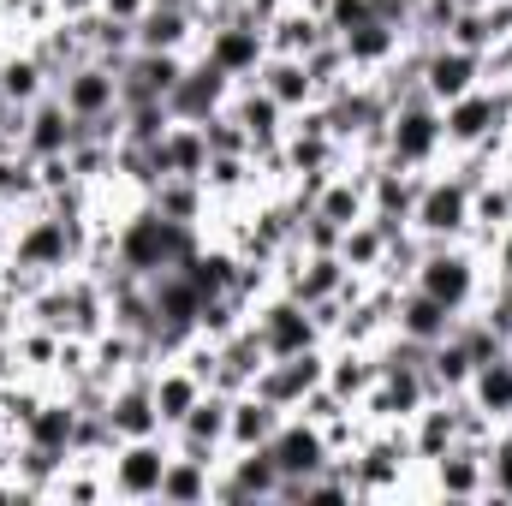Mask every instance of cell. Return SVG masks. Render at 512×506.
I'll use <instances>...</instances> for the list:
<instances>
[{
  "instance_id": "6da1fadb",
  "label": "cell",
  "mask_w": 512,
  "mask_h": 506,
  "mask_svg": "<svg viewBox=\"0 0 512 506\" xmlns=\"http://www.w3.org/2000/svg\"><path fill=\"white\" fill-rule=\"evenodd\" d=\"M203 239H209L203 227L167 221L149 197H137V203H126V209L114 215V268H126L137 280H155V274H167V268H185Z\"/></svg>"
},
{
  "instance_id": "7a4b0ae2",
  "label": "cell",
  "mask_w": 512,
  "mask_h": 506,
  "mask_svg": "<svg viewBox=\"0 0 512 506\" xmlns=\"http://www.w3.org/2000/svg\"><path fill=\"white\" fill-rule=\"evenodd\" d=\"M411 286L429 292V298H441L453 316H465V310L483 304V292L495 286V274H489V256L477 251L471 239H453V245H423L417 268H411Z\"/></svg>"
},
{
  "instance_id": "3957f363",
  "label": "cell",
  "mask_w": 512,
  "mask_h": 506,
  "mask_svg": "<svg viewBox=\"0 0 512 506\" xmlns=\"http://www.w3.org/2000/svg\"><path fill=\"white\" fill-rule=\"evenodd\" d=\"M382 161L405 167V173H435L447 167V131H441V108L417 90L405 102H393L382 131Z\"/></svg>"
},
{
  "instance_id": "277c9868",
  "label": "cell",
  "mask_w": 512,
  "mask_h": 506,
  "mask_svg": "<svg viewBox=\"0 0 512 506\" xmlns=\"http://www.w3.org/2000/svg\"><path fill=\"white\" fill-rule=\"evenodd\" d=\"M405 501H489V441H453L417 465Z\"/></svg>"
},
{
  "instance_id": "5b68a950",
  "label": "cell",
  "mask_w": 512,
  "mask_h": 506,
  "mask_svg": "<svg viewBox=\"0 0 512 506\" xmlns=\"http://www.w3.org/2000/svg\"><path fill=\"white\" fill-rule=\"evenodd\" d=\"M173 459V435H137V441H114L102 471H108V501L149 506L161 501V471Z\"/></svg>"
},
{
  "instance_id": "8992f818",
  "label": "cell",
  "mask_w": 512,
  "mask_h": 506,
  "mask_svg": "<svg viewBox=\"0 0 512 506\" xmlns=\"http://www.w3.org/2000/svg\"><path fill=\"white\" fill-rule=\"evenodd\" d=\"M251 334L262 340L268 358H292V352H310V346H328L322 322L310 304H298L286 286H268L262 298L251 304Z\"/></svg>"
},
{
  "instance_id": "52a82bcc",
  "label": "cell",
  "mask_w": 512,
  "mask_h": 506,
  "mask_svg": "<svg viewBox=\"0 0 512 506\" xmlns=\"http://www.w3.org/2000/svg\"><path fill=\"white\" fill-rule=\"evenodd\" d=\"M411 233H417L423 245L471 239V185H465L453 167L423 173V191H417V209H411Z\"/></svg>"
},
{
  "instance_id": "ba28073f",
  "label": "cell",
  "mask_w": 512,
  "mask_h": 506,
  "mask_svg": "<svg viewBox=\"0 0 512 506\" xmlns=\"http://www.w3.org/2000/svg\"><path fill=\"white\" fill-rule=\"evenodd\" d=\"M441 131H447V155H465L477 143H495V137H512V102L501 84H477L465 90L459 102L441 108Z\"/></svg>"
},
{
  "instance_id": "9c48e42d",
  "label": "cell",
  "mask_w": 512,
  "mask_h": 506,
  "mask_svg": "<svg viewBox=\"0 0 512 506\" xmlns=\"http://www.w3.org/2000/svg\"><path fill=\"white\" fill-rule=\"evenodd\" d=\"M54 96L66 102V114H72L78 126L108 120V114H120V72L90 54V60H78V66H66V72L54 78Z\"/></svg>"
},
{
  "instance_id": "30bf717a",
  "label": "cell",
  "mask_w": 512,
  "mask_h": 506,
  "mask_svg": "<svg viewBox=\"0 0 512 506\" xmlns=\"http://www.w3.org/2000/svg\"><path fill=\"white\" fill-rule=\"evenodd\" d=\"M197 54H203L209 66H221L233 84H251L256 72H262V60H268V30H262V24H251V18H233V24H203Z\"/></svg>"
},
{
  "instance_id": "8fae6325",
  "label": "cell",
  "mask_w": 512,
  "mask_h": 506,
  "mask_svg": "<svg viewBox=\"0 0 512 506\" xmlns=\"http://www.w3.org/2000/svg\"><path fill=\"white\" fill-rule=\"evenodd\" d=\"M268 459L280 465V489H286V483H304V477L328 471V465H334V447H328L322 423H310V417L286 411V423H280V429H274V441H268Z\"/></svg>"
},
{
  "instance_id": "7c38bea8",
  "label": "cell",
  "mask_w": 512,
  "mask_h": 506,
  "mask_svg": "<svg viewBox=\"0 0 512 506\" xmlns=\"http://www.w3.org/2000/svg\"><path fill=\"white\" fill-rule=\"evenodd\" d=\"M215 501L227 506H280V465L268 459V447L251 453H227L215 471Z\"/></svg>"
},
{
  "instance_id": "4fadbf2b",
  "label": "cell",
  "mask_w": 512,
  "mask_h": 506,
  "mask_svg": "<svg viewBox=\"0 0 512 506\" xmlns=\"http://www.w3.org/2000/svg\"><path fill=\"white\" fill-rule=\"evenodd\" d=\"M322 381H328V346H310V352H292V358H268L251 387L262 399H274L280 411H298L304 393L322 387Z\"/></svg>"
},
{
  "instance_id": "5bb4252c",
  "label": "cell",
  "mask_w": 512,
  "mask_h": 506,
  "mask_svg": "<svg viewBox=\"0 0 512 506\" xmlns=\"http://www.w3.org/2000/svg\"><path fill=\"white\" fill-rule=\"evenodd\" d=\"M477 84H483V54L453 48V42H429V48H423V96H429L435 108L459 102V96L477 90Z\"/></svg>"
},
{
  "instance_id": "9a60e30c",
  "label": "cell",
  "mask_w": 512,
  "mask_h": 506,
  "mask_svg": "<svg viewBox=\"0 0 512 506\" xmlns=\"http://www.w3.org/2000/svg\"><path fill=\"white\" fill-rule=\"evenodd\" d=\"M114 441H137V435H167L161 429V411H155V387H149V370L137 376H120L108 387V405H102Z\"/></svg>"
},
{
  "instance_id": "2e32d148",
  "label": "cell",
  "mask_w": 512,
  "mask_h": 506,
  "mask_svg": "<svg viewBox=\"0 0 512 506\" xmlns=\"http://www.w3.org/2000/svg\"><path fill=\"white\" fill-rule=\"evenodd\" d=\"M227 96H233V78L221 66H209L203 54H191L179 84H173V96H167V114L173 120H209V114L227 108Z\"/></svg>"
},
{
  "instance_id": "e0dca14e",
  "label": "cell",
  "mask_w": 512,
  "mask_h": 506,
  "mask_svg": "<svg viewBox=\"0 0 512 506\" xmlns=\"http://www.w3.org/2000/svg\"><path fill=\"white\" fill-rule=\"evenodd\" d=\"M340 42V54H346V66L358 72V78H382L387 66L411 48V36H405V24H393V18H370V24H358V30H346V36H334Z\"/></svg>"
},
{
  "instance_id": "ac0fdd59",
  "label": "cell",
  "mask_w": 512,
  "mask_h": 506,
  "mask_svg": "<svg viewBox=\"0 0 512 506\" xmlns=\"http://www.w3.org/2000/svg\"><path fill=\"white\" fill-rule=\"evenodd\" d=\"M137 48L149 54H197L203 42V12L197 6H143V18L131 24Z\"/></svg>"
},
{
  "instance_id": "d6986e66",
  "label": "cell",
  "mask_w": 512,
  "mask_h": 506,
  "mask_svg": "<svg viewBox=\"0 0 512 506\" xmlns=\"http://www.w3.org/2000/svg\"><path fill=\"white\" fill-rule=\"evenodd\" d=\"M78 137H84V126L66 114V102H60L54 90H48L42 102H30V108H24V143H18V149H24L30 161L72 155V143H78Z\"/></svg>"
},
{
  "instance_id": "ffe728a7",
  "label": "cell",
  "mask_w": 512,
  "mask_h": 506,
  "mask_svg": "<svg viewBox=\"0 0 512 506\" xmlns=\"http://www.w3.org/2000/svg\"><path fill=\"white\" fill-rule=\"evenodd\" d=\"M453 310L441 304V298H429V292H417V286H399V298H393V328L387 334H399V340H411V346H441L447 334H453Z\"/></svg>"
},
{
  "instance_id": "44dd1931",
  "label": "cell",
  "mask_w": 512,
  "mask_h": 506,
  "mask_svg": "<svg viewBox=\"0 0 512 506\" xmlns=\"http://www.w3.org/2000/svg\"><path fill=\"white\" fill-rule=\"evenodd\" d=\"M227 114L245 126V137H251V155L256 149H280V137H286V126H292V114L262 90V84H233V96H227Z\"/></svg>"
},
{
  "instance_id": "7402d4cb",
  "label": "cell",
  "mask_w": 512,
  "mask_h": 506,
  "mask_svg": "<svg viewBox=\"0 0 512 506\" xmlns=\"http://www.w3.org/2000/svg\"><path fill=\"white\" fill-rule=\"evenodd\" d=\"M149 387H155V411H161V429L173 435V429L185 423V411L203 399V387H209V381L197 376L191 364H179V358H161V364H149Z\"/></svg>"
},
{
  "instance_id": "603a6c76",
  "label": "cell",
  "mask_w": 512,
  "mask_h": 506,
  "mask_svg": "<svg viewBox=\"0 0 512 506\" xmlns=\"http://www.w3.org/2000/svg\"><path fill=\"white\" fill-rule=\"evenodd\" d=\"M143 197H149L167 221H185V227H203V233H209L215 197H209V185H203V179H191V173H161Z\"/></svg>"
},
{
  "instance_id": "cb8c5ba5",
  "label": "cell",
  "mask_w": 512,
  "mask_h": 506,
  "mask_svg": "<svg viewBox=\"0 0 512 506\" xmlns=\"http://www.w3.org/2000/svg\"><path fill=\"white\" fill-rule=\"evenodd\" d=\"M280 423H286V411H280L274 399H262L256 387L233 393V417H227V453H251V447H268Z\"/></svg>"
},
{
  "instance_id": "d4e9b609",
  "label": "cell",
  "mask_w": 512,
  "mask_h": 506,
  "mask_svg": "<svg viewBox=\"0 0 512 506\" xmlns=\"http://www.w3.org/2000/svg\"><path fill=\"white\" fill-rule=\"evenodd\" d=\"M262 364H268V352H262V340H256L251 322H245V328H233L227 340H215V376H209V387H221V393H245Z\"/></svg>"
},
{
  "instance_id": "484cf974",
  "label": "cell",
  "mask_w": 512,
  "mask_h": 506,
  "mask_svg": "<svg viewBox=\"0 0 512 506\" xmlns=\"http://www.w3.org/2000/svg\"><path fill=\"white\" fill-rule=\"evenodd\" d=\"M256 84H262L286 114H304V108L322 102V90H316V78H310V66H304L298 54H268L262 72H256Z\"/></svg>"
},
{
  "instance_id": "4316f807",
  "label": "cell",
  "mask_w": 512,
  "mask_h": 506,
  "mask_svg": "<svg viewBox=\"0 0 512 506\" xmlns=\"http://www.w3.org/2000/svg\"><path fill=\"white\" fill-rule=\"evenodd\" d=\"M382 364H376V346H352V340H328V387L346 399V405H364V393L376 387Z\"/></svg>"
},
{
  "instance_id": "83f0119b",
  "label": "cell",
  "mask_w": 512,
  "mask_h": 506,
  "mask_svg": "<svg viewBox=\"0 0 512 506\" xmlns=\"http://www.w3.org/2000/svg\"><path fill=\"white\" fill-rule=\"evenodd\" d=\"M328 42V24H322V12L310 6V0H286L280 12H274V24H268V54H310V48H322Z\"/></svg>"
},
{
  "instance_id": "f1b7e54d",
  "label": "cell",
  "mask_w": 512,
  "mask_h": 506,
  "mask_svg": "<svg viewBox=\"0 0 512 506\" xmlns=\"http://www.w3.org/2000/svg\"><path fill=\"white\" fill-rule=\"evenodd\" d=\"M465 399L501 429V423H512V346L507 352H495V358H483L477 370H471V381H465Z\"/></svg>"
},
{
  "instance_id": "f546056e",
  "label": "cell",
  "mask_w": 512,
  "mask_h": 506,
  "mask_svg": "<svg viewBox=\"0 0 512 506\" xmlns=\"http://www.w3.org/2000/svg\"><path fill=\"white\" fill-rule=\"evenodd\" d=\"M215 471H221V465H209V459L173 447V459H167V471H161V506H209L215 501Z\"/></svg>"
},
{
  "instance_id": "4dcf8cb0",
  "label": "cell",
  "mask_w": 512,
  "mask_h": 506,
  "mask_svg": "<svg viewBox=\"0 0 512 506\" xmlns=\"http://www.w3.org/2000/svg\"><path fill=\"white\" fill-rule=\"evenodd\" d=\"M72 429H78V405H72V393H48L42 405H36V417L12 435V441H36V447H54V453H72Z\"/></svg>"
},
{
  "instance_id": "1f68e13d",
  "label": "cell",
  "mask_w": 512,
  "mask_h": 506,
  "mask_svg": "<svg viewBox=\"0 0 512 506\" xmlns=\"http://www.w3.org/2000/svg\"><path fill=\"white\" fill-rule=\"evenodd\" d=\"M155 167L161 173H191V179H203V167H209V137L197 120H173V126L161 131V143H155Z\"/></svg>"
},
{
  "instance_id": "d6a6232c",
  "label": "cell",
  "mask_w": 512,
  "mask_h": 506,
  "mask_svg": "<svg viewBox=\"0 0 512 506\" xmlns=\"http://www.w3.org/2000/svg\"><path fill=\"white\" fill-rule=\"evenodd\" d=\"M54 90V72L24 48V42H12L6 48V66H0V96L12 102V108H30V102H42Z\"/></svg>"
},
{
  "instance_id": "836d02e7",
  "label": "cell",
  "mask_w": 512,
  "mask_h": 506,
  "mask_svg": "<svg viewBox=\"0 0 512 506\" xmlns=\"http://www.w3.org/2000/svg\"><path fill=\"white\" fill-rule=\"evenodd\" d=\"M316 215L334 221V227H358V221L370 215V185H364V173H358V167H340V173L322 185Z\"/></svg>"
},
{
  "instance_id": "e575fe53",
  "label": "cell",
  "mask_w": 512,
  "mask_h": 506,
  "mask_svg": "<svg viewBox=\"0 0 512 506\" xmlns=\"http://www.w3.org/2000/svg\"><path fill=\"white\" fill-rule=\"evenodd\" d=\"M72 465V453H54V447H36V441H18L12 447V477L24 489V501H48L54 495V477Z\"/></svg>"
},
{
  "instance_id": "d590c367",
  "label": "cell",
  "mask_w": 512,
  "mask_h": 506,
  "mask_svg": "<svg viewBox=\"0 0 512 506\" xmlns=\"http://www.w3.org/2000/svg\"><path fill=\"white\" fill-rule=\"evenodd\" d=\"M387 245H393V239H387L382 227H376V221L364 215L358 227H346V239H340V262H346L352 274L376 280V274H382V262H387Z\"/></svg>"
},
{
  "instance_id": "8d00e7d4",
  "label": "cell",
  "mask_w": 512,
  "mask_h": 506,
  "mask_svg": "<svg viewBox=\"0 0 512 506\" xmlns=\"http://www.w3.org/2000/svg\"><path fill=\"white\" fill-rule=\"evenodd\" d=\"M423 370H429V387H435V393H465V381H471V370H477V358L447 334L441 346H429Z\"/></svg>"
},
{
  "instance_id": "74e56055",
  "label": "cell",
  "mask_w": 512,
  "mask_h": 506,
  "mask_svg": "<svg viewBox=\"0 0 512 506\" xmlns=\"http://www.w3.org/2000/svg\"><path fill=\"white\" fill-rule=\"evenodd\" d=\"M489 501L512 506V423L489 435Z\"/></svg>"
},
{
  "instance_id": "f35d334b",
  "label": "cell",
  "mask_w": 512,
  "mask_h": 506,
  "mask_svg": "<svg viewBox=\"0 0 512 506\" xmlns=\"http://www.w3.org/2000/svg\"><path fill=\"white\" fill-rule=\"evenodd\" d=\"M203 126V137H209V155H251V137H245V126L221 108V114H209V120H197Z\"/></svg>"
},
{
  "instance_id": "ab89813d",
  "label": "cell",
  "mask_w": 512,
  "mask_h": 506,
  "mask_svg": "<svg viewBox=\"0 0 512 506\" xmlns=\"http://www.w3.org/2000/svg\"><path fill=\"white\" fill-rule=\"evenodd\" d=\"M340 239H346V227H334V221H322V215L310 209V215L298 221V239H292V245H298V251H340Z\"/></svg>"
},
{
  "instance_id": "60d3db41",
  "label": "cell",
  "mask_w": 512,
  "mask_h": 506,
  "mask_svg": "<svg viewBox=\"0 0 512 506\" xmlns=\"http://www.w3.org/2000/svg\"><path fill=\"white\" fill-rule=\"evenodd\" d=\"M483 256H489V274H495L501 286H512V221L495 233V245H489Z\"/></svg>"
},
{
  "instance_id": "b9f144b4",
  "label": "cell",
  "mask_w": 512,
  "mask_h": 506,
  "mask_svg": "<svg viewBox=\"0 0 512 506\" xmlns=\"http://www.w3.org/2000/svg\"><path fill=\"white\" fill-rule=\"evenodd\" d=\"M143 6H149V0H102V12H108V18H120V24H137V18H143Z\"/></svg>"
},
{
  "instance_id": "7bdbcfd3",
  "label": "cell",
  "mask_w": 512,
  "mask_h": 506,
  "mask_svg": "<svg viewBox=\"0 0 512 506\" xmlns=\"http://www.w3.org/2000/svg\"><path fill=\"white\" fill-rule=\"evenodd\" d=\"M54 12L60 18H90V12H102V0H54Z\"/></svg>"
},
{
  "instance_id": "ee69618b",
  "label": "cell",
  "mask_w": 512,
  "mask_h": 506,
  "mask_svg": "<svg viewBox=\"0 0 512 506\" xmlns=\"http://www.w3.org/2000/svg\"><path fill=\"white\" fill-rule=\"evenodd\" d=\"M12 447H18V441H12V435L0 429V471H12Z\"/></svg>"
},
{
  "instance_id": "f6af8a7d",
  "label": "cell",
  "mask_w": 512,
  "mask_h": 506,
  "mask_svg": "<svg viewBox=\"0 0 512 506\" xmlns=\"http://www.w3.org/2000/svg\"><path fill=\"white\" fill-rule=\"evenodd\" d=\"M149 6H203V0H149Z\"/></svg>"
},
{
  "instance_id": "bcb514c9",
  "label": "cell",
  "mask_w": 512,
  "mask_h": 506,
  "mask_svg": "<svg viewBox=\"0 0 512 506\" xmlns=\"http://www.w3.org/2000/svg\"><path fill=\"white\" fill-rule=\"evenodd\" d=\"M501 179H507V191H512V161H501Z\"/></svg>"
},
{
  "instance_id": "7dc6e473",
  "label": "cell",
  "mask_w": 512,
  "mask_h": 506,
  "mask_svg": "<svg viewBox=\"0 0 512 506\" xmlns=\"http://www.w3.org/2000/svg\"><path fill=\"white\" fill-rule=\"evenodd\" d=\"M6 48H12V42H0V66H6Z\"/></svg>"
},
{
  "instance_id": "c3c4849f",
  "label": "cell",
  "mask_w": 512,
  "mask_h": 506,
  "mask_svg": "<svg viewBox=\"0 0 512 506\" xmlns=\"http://www.w3.org/2000/svg\"><path fill=\"white\" fill-rule=\"evenodd\" d=\"M465 6H495V0H465Z\"/></svg>"
},
{
  "instance_id": "681fc988",
  "label": "cell",
  "mask_w": 512,
  "mask_h": 506,
  "mask_svg": "<svg viewBox=\"0 0 512 506\" xmlns=\"http://www.w3.org/2000/svg\"><path fill=\"white\" fill-rule=\"evenodd\" d=\"M501 90H507V102H512V78H507V84H501Z\"/></svg>"
},
{
  "instance_id": "f907efd6",
  "label": "cell",
  "mask_w": 512,
  "mask_h": 506,
  "mask_svg": "<svg viewBox=\"0 0 512 506\" xmlns=\"http://www.w3.org/2000/svg\"><path fill=\"white\" fill-rule=\"evenodd\" d=\"M507 161H512V137H507Z\"/></svg>"
},
{
  "instance_id": "816d5d0a",
  "label": "cell",
  "mask_w": 512,
  "mask_h": 506,
  "mask_svg": "<svg viewBox=\"0 0 512 506\" xmlns=\"http://www.w3.org/2000/svg\"><path fill=\"white\" fill-rule=\"evenodd\" d=\"M0 215H12V209H0Z\"/></svg>"
}]
</instances>
